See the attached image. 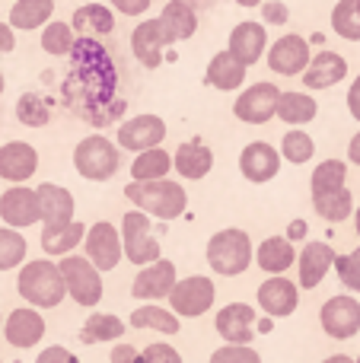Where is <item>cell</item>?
Wrapping results in <instances>:
<instances>
[{
  "instance_id": "6da1fadb",
  "label": "cell",
  "mask_w": 360,
  "mask_h": 363,
  "mask_svg": "<svg viewBox=\"0 0 360 363\" xmlns=\"http://www.w3.org/2000/svg\"><path fill=\"white\" fill-rule=\"evenodd\" d=\"M125 198L131 201L137 211L157 220H176L189 207V194L179 182L172 179H153V182H128Z\"/></svg>"
},
{
  "instance_id": "7a4b0ae2",
  "label": "cell",
  "mask_w": 360,
  "mask_h": 363,
  "mask_svg": "<svg viewBox=\"0 0 360 363\" xmlns=\"http://www.w3.org/2000/svg\"><path fill=\"white\" fill-rule=\"evenodd\" d=\"M16 290L32 309H55L61 306V300L67 296L61 281V271L48 258H35V262L19 264Z\"/></svg>"
},
{
  "instance_id": "3957f363",
  "label": "cell",
  "mask_w": 360,
  "mask_h": 363,
  "mask_svg": "<svg viewBox=\"0 0 360 363\" xmlns=\"http://www.w3.org/2000/svg\"><path fill=\"white\" fill-rule=\"evenodd\" d=\"M255 258L252 239L246 230H220L208 239V264L223 277H236L242 271H249Z\"/></svg>"
},
{
  "instance_id": "277c9868",
  "label": "cell",
  "mask_w": 360,
  "mask_h": 363,
  "mask_svg": "<svg viewBox=\"0 0 360 363\" xmlns=\"http://www.w3.org/2000/svg\"><path fill=\"white\" fill-rule=\"evenodd\" d=\"M121 166V150L102 134H89L74 147V169L89 182H108Z\"/></svg>"
},
{
  "instance_id": "5b68a950",
  "label": "cell",
  "mask_w": 360,
  "mask_h": 363,
  "mask_svg": "<svg viewBox=\"0 0 360 363\" xmlns=\"http://www.w3.org/2000/svg\"><path fill=\"white\" fill-rule=\"evenodd\" d=\"M57 271H61L64 290H67V296L77 303V306H86V309L99 306V300H102V274L86 262V258L64 255L61 264H57Z\"/></svg>"
},
{
  "instance_id": "8992f818",
  "label": "cell",
  "mask_w": 360,
  "mask_h": 363,
  "mask_svg": "<svg viewBox=\"0 0 360 363\" xmlns=\"http://www.w3.org/2000/svg\"><path fill=\"white\" fill-rule=\"evenodd\" d=\"M121 255L131 264H153L159 258V239L144 211H128L121 217Z\"/></svg>"
},
{
  "instance_id": "52a82bcc",
  "label": "cell",
  "mask_w": 360,
  "mask_h": 363,
  "mask_svg": "<svg viewBox=\"0 0 360 363\" xmlns=\"http://www.w3.org/2000/svg\"><path fill=\"white\" fill-rule=\"evenodd\" d=\"M214 296H217V287L210 277L191 274V277L176 281V287L169 290V306L176 315L198 319V315H204L210 306H214Z\"/></svg>"
},
{
  "instance_id": "ba28073f",
  "label": "cell",
  "mask_w": 360,
  "mask_h": 363,
  "mask_svg": "<svg viewBox=\"0 0 360 363\" xmlns=\"http://www.w3.org/2000/svg\"><path fill=\"white\" fill-rule=\"evenodd\" d=\"M83 245H86V262L93 264L96 271H112L118 268L121 262V233L115 230L108 220H99L86 230L83 236Z\"/></svg>"
},
{
  "instance_id": "9c48e42d",
  "label": "cell",
  "mask_w": 360,
  "mask_h": 363,
  "mask_svg": "<svg viewBox=\"0 0 360 363\" xmlns=\"http://www.w3.org/2000/svg\"><path fill=\"white\" fill-rule=\"evenodd\" d=\"M278 96L281 89L274 83H252L233 102V115L240 121H246V125H268L274 118V112H278Z\"/></svg>"
},
{
  "instance_id": "30bf717a",
  "label": "cell",
  "mask_w": 360,
  "mask_h": 363,
  "mask_svg": "<svg viewBox=\"0 0 360 363\" xmlns=\"http://www.w3.org/2000/svg\"><path fill=\"white\" fill-rule=\"evenodd\" d=\"M319 322H322V332L335 341H348L360 332V303L354 296L342 294L325 300L322 313H319Z\"/></svg>"
},
{
  "instance_id": "8fae6325",
  "label": "cell",
  "mask_w": 360,
  "mask_h": 363,
  "mask_svg": "<svg viewBox=\"0 0 360 363\" xmlns=\"http://www.w3.org/2000/svg\"><path fill=\"white\" fill-rule=\"evenodd\" d=\"M166 140V121L159 115H134L125 125H118V147L121 150L144 153Z\"/></svg>"
},
{
  "instance_id": "7c38bea8",
  "label": "cell",
  "mask_w": 360,
  "mask_h": 363,
  "mask_svg": "<svg viewBox=\"0 0 360 363\" xmlns=\"http://www.w3.org/2000/svg\"><path fill=\"white\" fill-rule=\"evenodd\" d=\"M265 57H268V67H271L274 74L300 77L313 55H310V42H306L303 35H297V32H291V35H281L278 42L265 51Z\"/></svg>"
},
{
  "instance_id": "4fadbf2b",
  "label": "cell",
  "mask_w": 360,
  "mask_h": 363,
  "mask_svg": "<svg viewBox=\"0 0 360 363\" xmlns=\"http://www.w3.org/2000/svg\"><path fill=\"white\" fill-rule=\"evenodd\" d=\"M227 51L246 70L252 67V64H259V57L268 51L265 23H259V19H242L240 26H233V32H230V42H227Z\"/></svg>"
},
{
  "instance_id": "5bb4252c",
  "label": "cell",
  "mask_w": 360,
  "mask_h": 363,
  "mask_svg": "<svg viewBox=\"0 0 360 363\" xmlns=\"http://www.w3.org/2000/svg\"><path fill=\"white\" fill-rule=\"evenodd\" d=\"M0 217L10 230H26V226L38 223L42 220V211H38V198L35 188L26 185H13L0 194Z\"/></svg>"
},
{
  "instance_id": "9a60e30c",
  "label": "cell",
  "mask_w": 360,
  "mask_h": 363,
  "mask_svg": "<svg viewBox=\"0 0 360 363\" xmlns=\"http://www.w3.org/2000/svg\"><path fill=\"white\" fill-rule=\"evenodd\" d=\"M176 264L169 262V258H157L153 264H144L140 268V274L134 277L131 284V296H137V300H163V296H169V290L176 287Z\"/></svg>"
},
{
  "instance_id": "2e32d148",
  "label": "cell",
  "mask_w": 360,
  "mask_h": 363,
  "mask_svg": "<svg viewBox=\"0 0 360 363\" xmlns=\"http://www.w3.org/2000/svg\"><path fill=\"white\" fill-rule=\"evenodd\" d=\"M255 296H259V306L265 309L271 319H287V315H293L297 306H300L297 284H291L284 274L268 277V281L255 290Z\"/></svg>"
},
{
  "instance_id": "e0dca14e",
  "label": "cell",
  "mask_w": 360,
  "mask_h": 363,
  "mask_svg": "<svg viewBox=\"0 0 360 363\" xmlns=\"http://www.w3.org/2000/svg\"><path fill=\"white\" fill-rule=\"evenodd\" d=\"M240 172L255 185H265L281 172V153L268 140H252L240 153Z\"/></svg>"
},
{
  "instance_id": "ac0fdd59",
  "label": "cell",
  "mask_w": 360,
  "mask_h": 363,
  "mask_svg": "<svg viewBox=\"0 0 360 363\" xmlns=\"http://www.w3.org/2000/svg\"><path fill=\"white\" fill-rule=\"evenodd\" d=\"M163 48H169V38L159 19H144L131 32V51L147 70H157L163 64Z\"/></svg>"
},
{
  "instance_id": "d6986e66",
  "label": "cell",
  "mask_w": 360,
  "mask_h": 363,
  "mask_svg": "<svg viewBox=\"0 0 360 363\" xmlns=\"http://www.w3.org/2000/svg\"><path fill=\"white\" fill-rule=\"evenodd\" d=\"M344 77H348V61H344L338 51L325 48L310 57L306 70L300 74V80H303V86L310 89V93H316V89H329V86H335V83H342Z\"/></svg>"
},
{
  "instance_id": "ffe728a7",
  "label": "cell",
  "mask_w": 360,
  "mask_h": 363,
  "mask_svg": "<svg viewBox=\"0 0 360 363\" xmlns=\"http://www.w3.org/2000/svg\"><path fill=\"white\" fill-rule=\"evenodd\" d=\"M38 169V150L26 140H10V144L0 147V179L13 182V185H23L35 176Z\"/></svg>"
},
{
  "instance_id": "44dd1931",
  "label": "cell",
  "mask_w": 360,
  "mask_h": 363,
  "mask_svg": "<svg viewBox=\"0 0 360 363\" xmlns=\"http://www.w3.org/2000/svg\"><path fill=\"white\" fill-rule=\"evenodd\" d=\"M217 335L230 345H249L255 341V309L249 303H230L214 319Z\"/></svg>"
},
{
  "instance_id": "7402d4cb",
  "label": "cell",
  "mask_w": 360,
  "mask_h": 363,
  "mask_svg": "<svg viewBox=\"0 0 360 363\" xmlns=\"http://www.w3.org/2000/svg\"><path fill=\"white\" fill-rule=\"evenodd\" d=\"M38 198V211H42V223L45 226H67L74 220V194L64 185L55 182H42L35 188Z\"/></svg>"
},
{
  "instance_id": "603a6c76",
  "label": "cell",
  "mask_w": 360,
  "mask_h": 363,
  "mask_svg": "<svg viewBox=\"0 0 360 363\" xmlns=\"http://www.w3.org/2000/svg\"><path fill=\"white\" fill-rule=\"evenodd\" d=\"M4 338L13 347H35L45 338V319L32 306L13 309L4 322Z\"/></svg>"
},
{
  "instance_id": "cb8c5ba5",
  "label": "cell",
  "mask_w": 360,
  "mask_h": 363,
  "mask_svg": "<svg viewBox=\"0 0 360 363\" xmlns=\"http://www.w3.org/2000/svg\"><path fill=\"white\" fill-rule=\"evenodd\" d=\"M335 264V249L329 242H306L303 252L297 255V268H300V287L313 290L322 284V277L332 271Z\"/></svg>"
},
{
  "instance_id": "d4e9b609",
  "label": "cell",
  "mask_w": 360,
  "mask_h": 363,
  "mask_svg": "<svg viewBox=\"0 0 360 363\" xmlns=\"http://www.w3.org/2000/svg\"><path fill=\"white\" fill-rule=\"evenodd\" d=\"M70 29L80 38H99L115 29V13L106 4H83L70 16Z\"/></svg>"
},
{
  "instance_id": "484cf974",
  "label": "cell",
  "mask_w": 360,
  "mask_h": 363,
  "mask_svg": "<svg viewBox=\"0 0 360 363\" xmlns=\"http://www.w3.org/2000/svg\"><path fill=\"white\" fill-rule=\"evenodd\" d=\"M204 83L214 86V89H220V93H233V89H240L242 83H246V67L223 48L210 57L208 70H204Z\"/></svg>"
},
{
  "instance_id": "4316f807",
  "label": "cell",
  "mask_w": 360,
  "mask_h": 363,
  "mask_svg": "<svg viewBox=\"0 0 360 363\" xmlns=\"http://www.w3.org/2000/svg\"><path fill=\"white\" fill-rule=\"evenodd\" d=\"M157 19L163 23V32H166V38H169V45L189 42L198 32V13L191 10V4H185V0H169Z\"/></svg>"
},
{
  "instance_id": "83f0119b",
  "label": "cell",
  "mask_w": 360,
  "mask_h": 363,
  "mask_svg": "<svg viewBox=\"0 0 360 363\" xmlns=\"http://www.w3.org/2000/svg\"><path fill=\"white\" fill-rule=\"evenodd\" d=\"M172 166H176V172L182 179H204L210 169H214V150L210 147H204L201 140H189V144H179L176 157H172Z\"/></svg>"
},
{
  "instance_id": "f1b7e54d",
  "label": "cell",
  "mask_w": 360,
  "mask_h": 363,
  "mask_svg": "<svg viewBox=\"0 0 360 363\" xmlns=\"http://www.w3.org/2000/svg\"><path fill=\"white\" fill-rule=\"evenodd\" d=\"M255 258H259V268L274 277L297 264V249H293V242L287 236H268L265 242L259 245Z\"/></svg>"
},
{
  "instance_id": "f546056e",
  "label": "cell",
  "mask_w": 360,
  "mask_h": 363,
  "mask_svg": "<svg viewBox=\"0 0 360 363\" xmlns=\"http://www.w3.org/2000/svg\"><path fill=\"white\" fill-rule=\"evenodd\" d=\"M55 16V0H13V10H10V29H23V32H32V29H42L45 23H51Z\"/></svg>"
},
{
  "instance_id": "4dcf8cb0",
  "label": "cell",
  "mask_w": 360,
  "mask_h": 363,
  "mask_svg": "<svg viewBox=\"0 0 360 363\" xmlns=\"http://www.w3.org/2000/svg\"><path fill=\"white\" fill-rule=\"evenodd\" d=\"M316 115H319V102L313 99L310 93L291 89V93L278 96V112H274V118H281L284 125H310Z\"/></svg>"
},
{
  "instance_id": "1f68e13d",
  "label": "cell",
  "mask_w": 360,
  "mask_h": 363,
  "mask_svg": "<svg viewBox=\"0 0 360 363\" xmlns=\"http://www.w3.org/2000/svg\"><path fill=\"white\" fill-rule=\"evenodd\" d=\"M83 236H86V226H83L80 220H70L67 226H45L42 230V249L48 252V255L64 258L83 242Z\"/></svg>"
},
{
  "instance_id": "d6a6232c",
  "label": "cell",
  "mask_w": 360,
  "mask_h": 363,
  "mask_svg": "<svg viewBox=\"0 0 360 363\" xmlns=\"http://www.w3.org/2000/svg\"><path fill=\"white\" fill-rule=\"evenodd\" d=\"M125 335V322L112 313H93L80 328L83 345H102V341H118Z\"/></svg>"
},
{
  "instance_id": "836d02e7",
  "label": "cell",
  "mask_w": 360,
  "mask_h": 363,
  "mask_svg": "<svg viewBox=\"0 0 360 363\" xmlns=\"http://www.w3.org/2000/svg\"><path fill=\"white\" fill-rule=\"evenodd\" d=\"M313 207L322 220L329 223H342L354 213V194L348 191V185L338 188V191H325V194H313Z\"/></svg>"
},
{
  "instance_id": "e575fe53",
  "label": "cell",
  "mask_w": 360,
  "mask_h": 363,
  "mask_svg": "<svg viewBox=\"0 0 360 363\" xmlns=\"http://www.w3.org/2000/svg\"><path fill=\"white\" fill-rule=\"evenodd\" d=\"M172 172V157L159 147L153 150L137 153V160L131 163V182H153V179H166Z\"/></svg>"
},
{
  "instance_id": "d590c367",
  "label": "cell",
  "mask_w": 360,
  "mask_h": 363,
  "mask_svg": "<svg viewBox=\"0 0 360 363\" xmlns=\"http://www.w3.org/2000/svg\"><path fill=\"white\" fill-rule=\"evenodd\" d=\"M131 328H153V332H163V335H176L179 315L157 306V303H150V306H140L131 313Z\"/></svg>"
},
{
  "instance_id": "8d00e7d4",
  "label": "cell",
  "mask_w": 360,
  "mask_h": 363,
  "mask_svg": "<svg viewBox=\"0 0 360 363\" xmlns=\"http://www.w3.org/2000/svg\"><path fill=\"white\" fill-rule=\"evenodd\" d=\"M332 29L344 42H360V0H338L332 10Z\"/></svg>"
},
{
  "instance_id": "74e56055",
  "label": "cell",
  "mask_w": 360,
  "mask_h": 363,
  "mask_svg": "<svg viewBox=\"0 0 360 363\" xmlns=\"http://www.w3.org/2000/svg\"><path fill=\"white\" fill-rule=\"evenodd\" d=\"M344 182H348V166H344L342 160H322V163L313 169L310 188H313V194H325V191L344 188Z\"/></svg>"
},
{
  "instance_id": "f35d334b",
  "label": "cell",
  "mask_w": 360,
  "mask_h": 363,
  "mask_svg": "<svg viewBox=\"0 0 360 363\" xmlns=\"http://www.w3.org/2000/svg\"><path fill=\"white\" fill-rule=\"evenodd\" d=\"M16 118L26 128H45L51 121V102L38 93H23L16 102Z\"/></svg>"
},
{
  "instance_id": "ab89813d",
  "label": "cell",
  "mask_w": 360,
  "mask_h": 363,
  "mask_svg": "<svg viewBox=\"0 0 360 363\" xmlns=\"http://www.w3.org/2000/svg\"><path fill=\"white\" fill-rule=\"evenodd\" d=\"M278 153H281V160H287V163L303 166V163H310L313 153H316V140H313L306 131L293 128V131H287V134H284V140H281Z\"/></svg>"
},
{
  "instance_id": "60d3db41",
  "label": "cell",
  "mask_w": 360,
  "mask_h": 363,
  "mask_svg": "<svg viewBox=\"0 0 360 363\" xmlns=\"http://www.w3.org/2000/svg\"><path fill=\"white\" fill-rule=\"evenodd\" d=\"M77 45L74 38V29H70V23H45L42 26V51H48V55L61 57V55H70V48Z\"/></svg>"
},
{
  "instance_id": "b9f144b4",
  "label": "cell",
  "mask_w": 360,
  "mask_h": 363,
  "mask_svg": "<svg viewBox=\"0 0 360 363\" xmlns=\"http://www.w3.org/2000/svg\"><path fill=\"white\" fill-rule=\"evenodd\" d=\"M26 264V239L19 230L0 226V271H10Z\"/></svg>"
},
{
  "instance_id": "7bdbcfd3",
  "label": "cell",
  "mask_w": 360,
  "mask_h": 363,
  "mask_svg": "<svg viewBox=\"0 0 360 363\" xmlns=\"http://www.w3.org/2000/svg\"><path fill=\"white\" fill-rule=\"evenodd\" d=\"M332 268L338 271V281H342L344 287L360 294V249L348 252V255H335V264H332Z\"/></svg>"
},
{
  "instance_id": "ee69618b",
  "label": "cell",
  "mask_w": 360,
  "mask_h": 363,
  "mask_svg": "<svg viewBox=\"0 0 360 363\" xmlns=\"http://www.w3.org/2000/svg\"><path fill=\"white\" fill-rule=\"evenodd\" d=\"M210 363H261V357L249 345H223L210 354Z\"/></svg>"
},
{
  "instance_id": "f6af8a7d",
  "label": "cell",
  "mask_w": 360,
  "mask_h": 363,
  "mask_svg": "<svg viewBox=\"0 0 360 363\" xmlns=\"http://www.w3.org/2000/svg\"><path fill=\"white\" fill-rule=\"evenodd\" d=\"M140 363H185V360L172 345H166V341H153V345H147L144 351H140Z\"/></svg>"
},
{
  "instance_id": "bcb514c9",
  "label": "cell",
  "mask_w": 360,
  "mask_h": 363,
  "mask_svg": "<svg viewBox=\"0 0 360 363\" xmlns=\"http://www.w3.org/2000/svg\"><path fill=\"white\" fill-rule=\"evenodd\" d=\"M287 19H291V10H287V4H281V0H265V4H261V23L284 26Z\"/></svg>"
},
{
  "instance_id": "7dc6e473",
  "label": "cell",
  "mask_w": 360,
  "mask_h": 363,
  "mask_svg": "<svg viewBox=\"0 0 360 363\" xmlns=\"http://www.w3.org/2000/svg\"><path fill=\"white\" fill-rule=\"evenodd\" d=\"M153 0H108V6L118 13H125V16H144L147 10H150Z\"/></svg>"
},
{
  "instance_id": "c3c4849f",
  "label": "cell",
  "mask_w": 360,
  "mask_h": 363,
  "mask_svg": "<svg viewBox=\"0 0 360 363\" xmlns=\"http://www.w3.org/2000/svg\"><path fill=\"white\" fill-rule=\"evenodd\" d=\"M35 363H80L74 357V354L67 351V347H61V345H55V347H45L42 354H38V360Z\"/></svg>"
},
{
  "instance_id": "681fc988",
  "label": "cell",
  "mask_w": 360,
  "mask_h": 363,
  "mask_svg": "<svg viewBox=\"0 0 360 363\" xmlns=\"http://www.w3.org/2000/svg\"><path fill=\"white\" fill-rule=\"evenodd\" d=\"M112 363H140V351L134 345H115L112 347Z\"/></svg>"
},
{
  "instance_id": "f907efd6",
  "label": "cell",
  "mask_w": 360,
  "mask_h": 363,
  "mask_svg": "<svg viewBox=\"0 0 360 363\" xmlns=\"http://www.w3.org/2000/svg\"><path fill=\"white\" fill-rule=\"evenodd\" d=\"M13 48H16V32L10 29V23L0 19V55H10Z\"/></svg>"
},
{
  "instance_id": "816d5d0a",
  "label": "cell",
  "mask_w": 360,
  "mask_h": 363,
  "mask_svg": "<svg viewBox=\"0 0 360 363\" xmlns=\"http://www.w3.org/2000/svg\"><path fill=\"white\" fill-rule=\"evenodd\" d=\"M348 112L354 121H360V77H354V83L348 89Z\"/></svg>"
},
{
  "instance_id": "f5cc1de1",
  "label": "cell",
  "mask_w": 360,
  "mask_h": 363,
  "mask_svg": "<svg viewBox=\"0 0 360 363\" xmlns=\"http://www.w3.org/2000/svg\"><path fill=\"white\" fill-rule=\"evenodd\" d=\"M348 160L354 166H360V131L354 134V138H351V144H348Z\"/></svg>"
},
{
  "instance_id": "db71d44e",
  "label": "cell",
  "mask_w": 360,
  "mask_h": 363,
  "mask_svg": "<svg viewBox=\"0 0 360 363\" xmlns=\"http://www.w3.org/2000/svg\"><path fill=\"white\" fill-rule=\"evenodd\" d=\"M303 236H306V223H303V220H293L291 230H287V239L293 242V239H303Z\"/></svg>"
},
{
  "instance_id": "11a10c76",
  "label": "cell",
  "mask_w": 360,
  "mask_h": 363,
  "mask_svg": "<svg viewBox=\"0 0 360 363\" xmlns=\"http://www.w3.org/2000/svg\"><path fill=\"white\" fill-rule=\"evenodd\" d=\"M322 363H354V360H351L348 354H332V357H325Z\"/></svg>"
},
{
  "instance_id": "9f6ffc18",
  "label": "cell",
  "mask_w": 360,
  "mask_h": 363,
  "mask_svg": "<svg viewBox=\"0 0 360 363\" xmlns=\"http://www.w3.org/2000/svg\"><path fill=\"white\" fill-rule=\"evenodd\" d=\"M233 4H240V6H259V4H265V0H233Z\"/></svg>"
},
{
  "instance_id": "6f0895ef",
  "label": "cell",
  "mask_w": 360,
  "mask_h": 363,
  "mask_svg": "<svg viewBox=\"0 0 360 363\" xmlns=\"http://www.w3.org/2000/svg\"><path fill=\"white\" fill-rule=\"evenodd\" d=\"M354 230H357V236H360V207L354 211Z\"/></svg>"
},
{
  "instance_id": "680465c9",
  "label": "cell",
  "mask_w": 360,
  "mask_h": 363,
  "mask_svg": "<svg viewBox=\"0 0 360 363\" xmlns=\"http://www.w3.org/2000/svg\"><path fill=\"white\" fill-rule=\"evenodd\" d=\"M4 89H6V77L0 74V96H4Z\"/></svg>"
},
{
  "instance_id": "91938a15",
  "label": "cell",
  "mask_w": 360,
  "mask_h": 363,
  "mask_svg": "<svg viewBox=\"0 0 360 363\" xmlns=\"http://www.w3.org/2000/svg\"><path fill=\"white\" fill-rule=\"evenodd\" d=\"M0 328H4V319H0Z\"/></svg>"
},
{
  "instance_id": "94428289",
  "label": "cell",
  "mask_w": 360,
  "mask_h": 363,
  "mask_svg": "<svg viewBox=\"0 0 360 363\" xmlns=\"http://www.w3.org/2000/svg\"><path fill=\"white\" fill-rule=\"evenodd\" d=\"M354 363H360V357H357V360H354Z\"/></svg>"
},
{
  "instance_id": "6125c7cd",
  "label": "cell",
  "mask_w": 360,
  "mask_h": 363,
  "mask_svg": "<svg viewBox=\"0 0 360 363\" xmlns=\"http://www.w3.org/2000/svg\"><path fill=\"white\" fill-rule=\"evenodd\" d=\"M0 363H4V360H0Z\"/></svg>"
}]
</instances>
